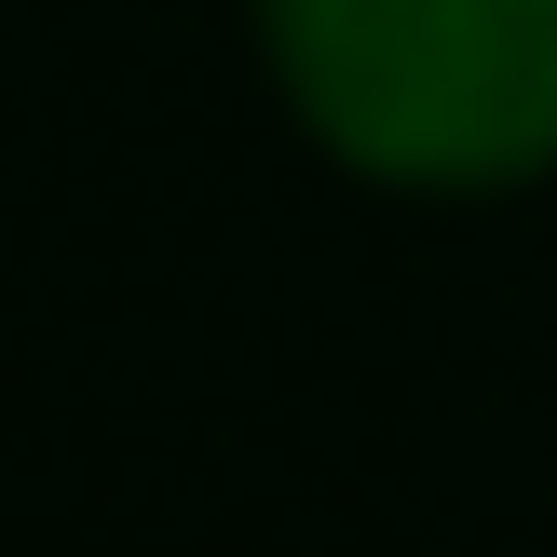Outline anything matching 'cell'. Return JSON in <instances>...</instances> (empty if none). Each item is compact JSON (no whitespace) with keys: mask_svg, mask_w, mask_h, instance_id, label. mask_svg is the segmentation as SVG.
<instances>
[{"mask_svg":"<svg viewBox=\"0 0 557 557\" xmlns=\"http://www.w3.org/2000/svg\"><path fill=\"white\" fill-rule=\"evenodd\" d=\"M272 54L381 177H517L557 150V0H272Z\"/></svg>","mask_w":557,"mask_h":557,"instance_id":"6da1fadb","label":"cell"}]
</instances>
